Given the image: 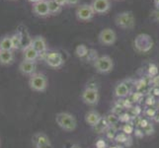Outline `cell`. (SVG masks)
<instances>
[{
  "label": "cell",
  "instance_id": "27",
  "mask_svg": "<svg viewBox=\"0 0 159 148\" xmlns=\"http://www.w3.org/2000/svg\"><path fill=\"white\" fill-rule=\"evenodd\" d=\"M70 148H80V147L78 145H73L72 147H70Z\"/></svg>",
  "mask_w": 159,
  "mask_h": 148
},
{
  "label": "cell",
  "instance_id": "20",
  "mask_svg": "<svg viewBox=\"0 0 159 148\" xmlns=\"http://www.w3.org/2000/svg\"><path fill=\"white\" fill-rule=\"evenodd\" d=\"M0 51H13L11 36H4L0 39Z\"/></svg>",
  "mask_w": 159,
  "mask_h": 148
},
{
  "label": "cell",
  "instance_id": "22",
  "mask_svg": "<svg viewBox=\"0 0 159 148\" xmlns=\"http://www.w3.org/2000/svg\"><path fill=\"white\" fill-rule=\"evenodd\" d=\"M80 2V0H67V4L69 6H76Z\"/></svg>",
  "mask_w": 159,
  "mask_h": 148
},
{
  "label": "cell",
  "instance_id": "3",
  "mask_svg": "<svg viewBox=\"0 0 159 148\" xmlns=\"http://www.w3.org/2000/svg\"><path fill=\"white\" fill-rule=\"evenodd\" d=\"M115 24L119 28L124 30H131L135 26V19L133 12L130 11H125V12L119 13L115 17Z\"/></svg>",
  "mask_w": 159,
  "mask_h": 148
},
{
  "label": "cell",
  "instance_id": "7",
  "mask_svg": "<svg viewBox=\"0 0 159 148\" xmlns=\"http://www.w3.org/2000/svg\"><path fill=\"white\" fill-rule=\"evenodd\" d=\"M98 41H99V43L102 46H106V47L112 46L117 41V34L114 30L106 28L99 33Z\"/></svg>",
  "mask_w": 159,
  "mask_h": 148
},
{
  "label": "cell",
  "instance_id": "23",
  "mask_svg": "<svg viewBox=\"0 0 159 148\" xmlns=\"http://www.w3.org/2000/svg\"><path fill=\"white\" fill-rule=\"evenodd\" d=\"M56 1L60 5V6H66V5H68L67 4V0H56Z\"/></svg>",
  "mask_w": 159,
  "mask_h": 148
},
{
  "label": "cell",
  "instance_id": "4",
  "mask_svg": "<svg viewBox=\"0 0 159 148\" xmlns=\"http://www.w3.org/2000/svg\"><path fill=\"white\" fill-rule=\"evenodd\" d=\"M95 70L98 73L101 74H107L109 72H111L114 68V61L111 56H102L100 57H98L94 63H93Z\"/></svg>",
  "mask_w": 159,
  "mask_h": 148
},
{
  "label": "cell",
  "instance_id": "19",
  "mask_svg": "<svg viewBox=\"0 0 159 148\" xmlns=\"http://www.w3.org/2000/svg\"><path fill=\"white\" fill-rule=\"evenodd\" d=\"M11 41H12V46H13V51L21 48L23 46V35L21 32H17L11 36Z\"/></svg>",
  "mask_w": 159,
  "mask_h": 148
},
{
  "label": "cell",
  "instance_id": "8",
  "mask_svg": "<svg viewBox=\"0 0 159 148\" xmlns=\"http://www.w3.org/2000/svg\"><path fill=\"white\" fill-rule=\"evenodd\" d=\"M152 45H153L152 39L148 35L145 34L139 35L134 40V46L139 52H148L152 47Z\"/></svg>",
  "mask_w": 159,
  "mask_h": 148
},
{
  "label": "cell",
  "instance_id": "14",
  "mask_svg": "<svg viewBox=\"0 0 159 148\" xmlns=\"http://www.w3.org/2000/svg\"><path fill=\"white\" fill-rule=\"evenodd\" d=\"M51 143L50 137L43 132H37L32 137V144L35 148H40L43 145Z\"/></svg>",
  "mask_w": 159,
  "mask_h": 148
},
{
  "label": "cell",
  "instance_id": "18",
  "mask_svg": "<svg viewBox=\"0 0 159 148\" xmlns=\"http://www.w3.org/2000/svg\"><path fill=\"white\" fill-rule=\"evenodd\" d=\"M115 96L118 98H125L129 94V88L127 83L125 82H120V83L115 87Z\"/></svg>",
  "mask_w": 159,
  "mask_h": 148
},
{
  "label": "cell",
  "instance_id": "17",
  "mask_svg": "<svg viewBox=\"0 0 159 148\" xmlns=\"http://www.w3.org/2000/svg\"><path fill=\"white\" fill-rule=\"evenodd\" d=\"M15 54L14 51H0V64L4 65H10L14 62Z\"/></svg>",
  "mask_w": 159,
  "mask_h": 148
},
{
  "label": "cell",
  "instance_id": "5",
  "mask_svg": "<svg viewBox=\"0 0 159 148\" xmlns=\"http://www.w3.org/2000/svg\"><path fill=\"white\" fill-rule=\"evenodd\" d=\"M95 11L91 6V4H82L78 5V7L76 8L75 16L78 21L81 22H88L92 20L95 16Z\"/></svg>",
  "mask_w": 159,
  "mask_h": 148
},
{
  "label": "cell",
  "instance_id": "2",
  "mask_svg": "<svg viewBox=\"0 0 159 148\" xmlns=\"http://www.w3.org/2000/svg\"><path fill=\"white\" fill-rule=\"evenodd\" d=\"M28 84H29V87L32 91L42 93L47 90L48 82L47 76L45 74L36 72L29 77Z\"/></svg>",
  "mask_w": 159,
  "mask_h": 148
},
{
  "label": "cell",
  "instance_id": "15",
  "mask_svg": "<svg viewBox=\"0 0 159 148\" xmlns=\"http://www.w3.org/2000/svg\"><path fill=\"white\" fill-rule=\"evenodd\" d=\"M101 119L102 116L96 111H89L85 114V123L92 128H95L101 122Z\"/></svg>",
  "mask_w": 159,
  "mask_h": 148
},
{
  "label": "cell",
  "instance_id": "24",
  "mask_svg": "<svg viewBox=\"0 0 159 148\" xmlns=\"http://www.w3.org/2000/svg\"><path fill=\"white\" fill-rule=\"evenodd\" d=\"M40 148H53V147H52V142H51V143H48V144H46V145L41 146Z\"/></svg>",
  "mask_w": 159,
  "mask_h": 148
},
{
  "label": "cell",
  "instance_id": "11",
  "mask_svg": "<svg viewBox=\"0 0 159 148\" xmlns=\"http://www.w3.org/2000/svg\"><path fill=\"white\" fill-rule=\"evenodd\" d=\"M46 62L50 67L52 68H59L63 64V57L61 53L57 52H52L47 54L46 57Z\"/></svg>",
  "mask_w": 159,
  "mask_h": 148
},
{
  "label": "cell",
  "instance_id": "1",
  "mask_svg": "<svg viewBox=\"0 0 159 148\" xmlns=\"http://www.w3.org/2000/svg\"><path fill=\"white\" fill-rule=\"evenodd\" d=\"M56 123L62 130L72 132L77 128V120L72 114L67 112H60L56 114Z\"/></svg>",
  "mask_w": 159,
  "mask_h": 148
},
{
  "label": "cell",
  "instance_id": "12",
  "mask_svg": "<svg viewBox=\"0 0 159 148\" xmlns=\"http://www.w3.org/2000/svg\"><path fill=\"white\" fill-rule=\"evenodd\" d=\"M37 69V64L36 61H28V60H24L21 61L19 64V71L21 74H23L25 76H30L36 73Z\"/></svg>",
  "mask_w": 159,
  "mask_h": 148
},
{
  "label": "cell",
  "instance_id": "21",
  "mask_svg": "<svg viewBox=\"0 0 159 148\" xmlns=\"http://www.w3.org/2000/svg\"><path fill=\"white\" fill-rule=\"evenodd\" d=\"M48 5V10H50L51 16H56L58 15L62 10V6L56 1V0H47Z\"/></svg>",
  "mask_w": 159,
  "mask_h": 148
},
{
  "label": "cell",
  "instance_id": "26",
  "mask_svg": "<svg viewBox=\"0 0 159 148\" xmlns=\"http://www.w3.org/2000/svg\"><path fill=\"white\" fill-rule=\"evenodd\" d=\"M155 5L157 8H159V0H155Z\"/></svg>",
  "mask_w": 159,
  "mask_h": 148
},
{
  "label": "cell",
  "instance_id": "25",
  "mask_svg": "<svg viewBox=\"0 0 159 148\" xmlns=\"http://www.w3.org/2000/svg\"><path fill=\"white\" fill-rule=\"evenodd\" d=\"M27 1L30 2V3H32V4H35V3H37V2L42 1V0H27Z\"/></svg>",
  "mask_w": 159,
  "mask_h": 148
},
{
  "label": "cell",
  "instance_id": "13",
  "mask_svg": "<svg viewBox=\"0 0 159 148\" xmlns=\"http://www.w3.org/2000/svg\"><path fill=\"white\" fill-rule=\"evenodd\" d=\"M31 46L34 47L40 54L46 52L48 49L47 42L45 40V38L42 36H36L35 38H33L31 40Z\"/></svg>",
  "mask_w": 159,
  "mask_h": 148
},
{
  "label": "cell",
  "instance_id": "6",
  "mask_svg": "<svg viewBox=\"0 0 159 148\" xmlns=\"http://www.w3.org/2000/svg\"><path fill=\"white\" fill-rule=\"evenodd\" d=\"M100 95L96 88L88 87L81 93V100L88 106H95L99 102Z\"/></svg>",
  "mask_w": 159,
  "mask_h": 148
},
{
  "label": "cell",
  "instance_id": "10",
  "mask_svg": "<svg viewBox=\"0 0 159 148\" xmlns=\"http://www.w3.org/2000/svg\"><path fill=\"white\" fill-rule=\"evenodd\" d=\"M91 6L94 9L96 14L104 15L107 14L111 9V0H92Z\"/></svg>",
  "mask_w": 159,
  "mask_h": 148
},
{
  "label": "cell",
  "instance_id": "16",
  "mask_svg": "<svg viewBox=\"0 0 159 148\" xmlns=\"http://www.w3.org/2000/svg\"><path fill=\"white\" fill-rule=\"evenodd\" d=\"M40 53L33 47L31 45L27 46L23 49V59L28 60V61H36L39 57Z\"/></svg>",
  "mask_w": 159,
  "mask_h": 148
},
{
  "label": "cell",
  "instance_id": "9",
  "mask_svg": "<svg viewBox=\"0 0 159 148\" xmlns=\"http://www.w3.org/2000/svg\"><path fill=\"white\" fill-rule=\"evenodd\" d=\"M32 10H33V13H34L37 17L47 18V17H50L51 16L47 0H42V1H40V2H37L35 4H33Z\"/></svg>",
  "mask_w": 159,
  "mask_h": 148
}]
</instances>
